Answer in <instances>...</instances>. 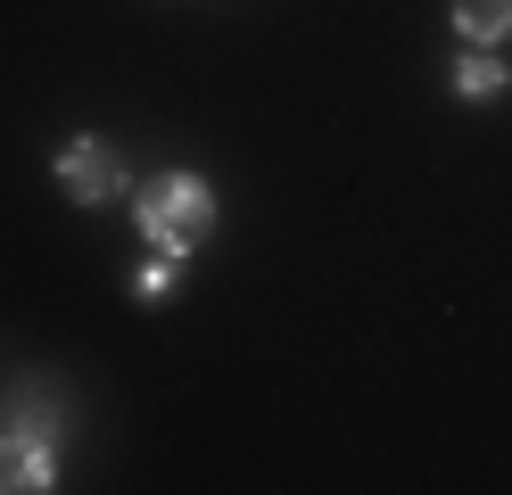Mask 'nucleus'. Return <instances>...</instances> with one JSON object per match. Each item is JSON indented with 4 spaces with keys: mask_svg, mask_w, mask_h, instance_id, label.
I'll return each instance as SVG.
<instances>
[{
    "mask_svg": "<svg viewBox=\"0 0 512 495\" xmlns=\"http://www.w3.org/2000/svg\"><path fill=\"white\" fill-rule=\"evenodd\" d=\"M133 215H141V240L157 256H174V264H190L215 240V190L199 174H182V165H174V174H149L133 190Z\"/></svg>",
    "mask_w": 512,
    "mask_h": 495,
    "instance_id": "nucleus-1",
    "label": "nucleus"
},
{
    "mask_svg": "<svg viewBox=\"0 0 512 495\" xmlns=\"http://www.w3.org/2000/svg\"><path fill=\"white\" fill-rule=\"evenodd\" d=\"M50 174H58V190L75 198V207H108V198H124V149L116 141H100V132H75L67 149L50 157Z\"/></svg>",
    "mask_w": 512,
    "mask_h": 495,
    "instance_id": "nucleus-2",
    "label": "nucleus"
},
{
    "mask_svg": "<svg viewBox=\"0 0 512 495\" xmlns=\"http://www.w3.org/2000/svg\"><path fill=\"white\" fill-rule=\"evenodd\" d=\"M42 487H58L50 446L25 438V429H9V438H0V495H42Z\"/></svg>",
    "mask_w": 512,
    "mask_h": 495,
    "instance_id": "nucleus-3",
    "label": "nucleus"
},
{
    "mask_svg": "<svg viewBox=\"0 0 512 495\" xmlns=\"http://www.w3.org/2000/svg\"><path fill=\"white\" fill-rule=\"evenodd\" d=\"M446 83H455V99L488 108V99H504V83H512V75H504V58H496V50H479V42H471V50L455 58V75H446Z\"/></svg>",
    "mask_w": 512,
    "mask_h": 495,
    "instance_id": "nucleus-4",
    "label": "nucleus"
},
{
    "mask_svg": "<svg viewBox=\"0 0 512 495\" xmlns=\"http://www.w3.org/2000/svg\"><path fill=\"white\" fill-rule=\"evenodd\" d=\"M455 33H463V42H479V50L512 42V0H455Z\"/></svg>",
    "mask_w": 512,
    "mask_h": 495,
    "instance_id": "nucleus-5",
    "label": "nucleus"
},
{
    "mask_svg": "<svg viewBox=\"0 0 512 495\" xmlns=\"http://www.w3.org/2000/svg\"><path fill=\"white\" fill-rule=\"evenodd\" d=\"M17 413H25V421H17L25 438H42V446H58V429H67V413H58V405H50L42 388H17Z\"/></svg>",
    "mask_w": 512,
    "mask_h": 495,
    "instance_id": "nucleus-6",
    "label": "nucleus"
},
{
    "mask_svg": "<svg viewBox=\"0 0 512 495\" xmlns=\"http://www.w3.org/2000/svg\"><path fill=\"white\" fill-rule=\"evenodd\" d=\"M124 281H133L141 306H166V289H174V256H149V264H133Z\"/></svg>",
    "mask_w": 512,
    "mask_h": 495,
    "instance_id": "nucleus-7",
    "label": "nucleus"
}]
</instances>
